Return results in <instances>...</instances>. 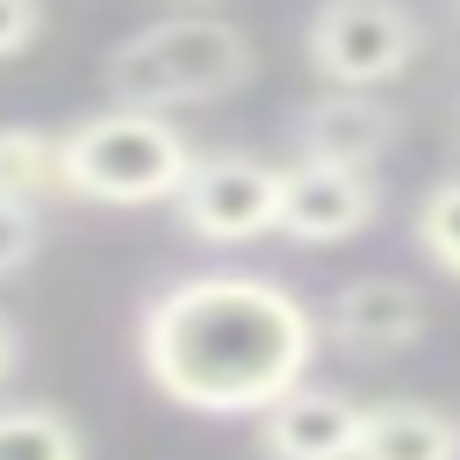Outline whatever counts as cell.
<instances>
[{
  "instance_id": "cell-3",
  "label": "cell",
  "mask_w": 460,
  "mask_h": 460,
  "mask_svg": "<svg viewBox=\"0 0 460 460\" xmlns=\"http://www.w3.org/2000/svg\"><path fill=\"white\" fill-rule=\"evenodd\" d=\"M187 129L158 108H101L58 129V194L93 208H151L187 180Z\"/></svg>"
},
{
  "instance_id": "cell-8",
  "label": "cell",
  "mask_w": 460,
  "mask_h": 460,
  "mask_svg": "<svg viewBox=\"0 0 460 460\" xmlns=\"http://www.w3.org/2000/svg\"><path fill=\"white\" fill-rule=\"evenodd\" d=\"M424 295L410 288V280H395V273H359V280H345L331 302H323V338L338 345V352H410L417 338H424Z\"/></svg>"
},
{
  "instance_id": "cell-4",
  "label": "cell",
  "mask_w": 460,
  "mask_h": 460,
  "mask_svg": "<svg viewBox=\"0 0 460 460\" xmlns=\"http://www.w3.org/2000/svg\"><path fill=\"white\" fill-rule=\"evenodd\" d=\"M424 29L402 0H316L309 29H302V58L323 86H352L374 93L388 79L410 72Z\"/></svg>"
},
{
  "instance_id": "cell-2",
  "label": "cell",
  "mask_w": 460,
  "mask_h": 460,
  "mask_svg": "<svg viewBox=\"0 0 460 460\" xmlns=\"http://www.w3.org/2000/svg\"><path fill=\"white\" fill-rule=\"evenodd\" d=\"M252 36L223 14H165V22H144L137 36H122L101 65L115 108H201V101H223L252 79Z\"/></svg>"
},
{
  "instance_id": "cell-1",
  "label": "cell",
  "mask_w": 460,
  "mask_h": 460,
  "mask_svg": "<svg viewBox=\"0 0 460 460\" xmlns=\"http://www.w3.org/2000/svg\"><path fill=\"white\" fill-rule=\"evenodd\" d=\"M316 359V316L273 273H180L137 309L144 381L194 417H259Z\"/></svg>"
},
{
  "instance_id": "cell-14",
  "label": "cell",
  "mask_w": 460,
  "mask_h": 460,
  "mask_svg": "<svg viewBox=\"0 0 460 460\" xmlns=\"http://www.w3.org/2000/svg\"><path fill=\"white\" fill-rule=\"evenodd\" d=\"M36 244H43V216H29V208H7V201H0V280H7V273H22V266L36 259Z\"/></svg>"
},
{
  "instance_id": "cell-9",
  "label": "cell",
  "mask_w": 460,
  "mask_h": 460,
  "mask_svg": "<svg viewBox=\"0 0 460 460\" xmlns=\"http://www.w3.org/2000/svg\"><path fill=\"white\" fill-rule=\"evenodd\" d=\"M252 438L266 460H352L359 438V402L338 388H309L295 381L280 402H266L252 417Z\"/></svg>"
},
{
  "instance_id": "cell-12",
  "label": "cell",
  "mask_w": 460,
  "mask_h": 460,
  "mask_svg": "<svg viewBox=\"0 0 460 460\" xmlns=\"http://www.w3.org/2000/svg\"><path fill=\"white\" fill-rule=\"evenodd\" d=\"M0 460H86V438L50 402H0Z\"/></svg>"
},
{
  "instance_id": "cell-10",
  "label": "cell",
  "mask_w": 460,
  "mask_h": 460,
  "mask_svg": "<svg viewBox=\"0 0 460 460\" xmlns=\"http://www.w3.org/2000/svg\"><path fill=\"white\" fill-rule=\"evenodd\" d=\"M352 460H460V424L438 402H359Z\"/></svg>"
},
{
  "instance_id": "cell-16",
  "label": "cell",
  "mask_w": 460,
  "mask_h": 460,
  "mask_svg": "<svg viewBox=\"0 0 460 460\" xmlns=\"http://www.w3.org/2000/svg\"><path fill=\"white\" fill-rule=\"evenodd\" d=\"M14 367H22V331H14L7 316H0V381H7Z\"/></svg>"
},
{
  "instance_id": "cell-11",
  "label": "cell",
  "mask_w": 460,
  "mask_h": 460,
  "mask_svg": "<svg viewBox=\"0 0 460 460\" xmlns=\"http://www.w3.org/2000/svg\"><path fill=\"white\" fill-rule=\"evenodd\" d=\"M50 194H58V137L29 129V122H7L0 129V201L43 216Z\"/></svg>"
},
{
  "instance_id": "cell-7",
  "label": "cell",
  "mask_w": 460,
  "mask_h": 460,
  "mask_svg": "<svg viewBox=\"0 0 460 460\" xmlns=\"http://www.w3.org/2000/svg\"><path fill=\"white\" fill-rule=\"evenodd\" d=\"M402 137V115L381 93H352V86H323L302 115H295V158L302 165H345V172H374Z\"/></svg>"
},
{
  "instance_id": "cell-6",
  "label": "cell",
  "mask_w": 460,
  "mask_h": 460,
  "mask_svg": "<svg viewBox=\"0 0 460 460\" xmlns=\"http://www.w3.org/2000/svg\"><path fill=\"white\" fill-rule=\"evenodd\" d=\"M381 216V180L374 172H345V165H280V201H273V230L295 244H352L367 223Z\"/></svg>"
},
{
  "instance_id": "cell-13",
  "label": "cell",
  "mask_w": 460,
  "mask_h": 460,
  "mask_svg": "<svg viewBox=\"0 0 460 460\" xmlns=\"http://www.w3.org/2000/svg\"><path fill=\"white\" fill-rule=\"evenodd\" d=\"M417 252H424L446 280H460V172L438 180V187L417 201Z\"/></svg>"
},
{
  "instance_id": "cell-5",
  "label": "cell",
  "mask_w": 460,
  "mask_h": 460,
  "mask_svg": "<svg viewBox=\"0 0 460 460\" xmlns=\"http://www.w3.org/2000/svg\"><path fill=\"white\" fill-rule=\"evenodd\" d=\"M273 201H280V165L259 151H194L187 180L172 194V216L208 237V244H252L273 230Z\"/></svg>"
},
{
  "instance_id": "cell-15",
  "label": "cell",
  "mask_w": 460,
  "mask_h": 460,
  "mask_svg": "<svg viewBox=\"0 0 460 460\" xmlns=\"http://www.w3.org/2000/svg\"><path fill=\"white\" fill-rule=\"evenodd\" d=\"M43 36V0H0V58H22Z\"/></svg>"
}]
</instances>
